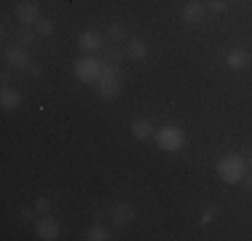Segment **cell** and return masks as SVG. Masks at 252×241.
<instances>
[{
    "label": "cell",
    "instance_id": "obj_1",
    "mask_svg": "<svg viewBox=\"0 0 252 241\" xmlns=\"http://www.w3.org/2000/svg\"><path fill=\"white\" fill-rule=\"evenodd\" d=\"M215 172H218V177L223 180L225 185H242V180L247 177L250 166H247V161H244L239 153H225V155L218 158Z\"/></svg>",
    "mask_w": 252,
    "mask_h": 241
},
{
    "label": "cell",
    "instance_id": "obj_2",
    "mask_svg": "<svg viewBox=\"0 0 252 241\" xmlns=\"http://www.w3.org/2000/svg\"><path fill=\"white\" fill-rule=\"evenodd\" d=\"M153 137H156V145L161 150H166V153H180L185 148V142H188V134L175 123H164L161 129L153 131Z\"/></svg>",
    "mask_w": 252,
    "mask_h": 241
},
{
    "label": "cell",
    "instance_id": "obj_3",
    "mask_svg": "<svg viewBox=\"0 0 252 241\" xmlns=\"http://www.w3.org/2000/svg\"><path fill=\"white\" fill-rule=\"evenodd\" d=\"M97 94L102 96V99H116V96L121 94V70H118L116 64L105 62L102 78L97 81Z\"/></svg>",
    "mask_w": 252,
    "mask_h": 241
},
{
    "label": "cell",
    "instance_id": "obj_4",
    "mask_svg": "<svg viewBox=\"0 0 252 241\" xmlns=\"http://www.w3.org/2000/svg\"><path fill=\"white\" fill-rule=\"evenodd\" d=\"M102 67H105V62H99L97 57H78L73 64V75L81 83H97L102 78Z\"/></svg>",
    "mask_w": 252,
    "mask_h": 241
},
{
    "label": "cell",
    "instance_id": "obj_5",
    "mask_svg": "<svg viewBox=\"0 0 252 241\" xmlns=\"http://www.w3.org/2000/svg\"><path fill=\"white\" fill-rule=\"evenodd\" d=\"M59 233H62V225H59V220H54V217L43 214L38 222H35V236L40 241H54L59 239Z\"/></svg>",
    "mask_w": 252,
    "mask_h": 241
},
{
    "label": "cell",
    "instance_id": "obj_6",
    "mask_svg": "<svg viewBox=\"0 0 252 241\" xmlns=\"http://www.w3.org/2000/svg\"><path fill=\"white\" fill-rule=\"evenodd\" d=\"M3 57H5V64H8V67H14V70H27L30 64H32L25 46H8L3 51Z\"/></svg>",
    "mask_w": 252,
    "mask_h": 241
},
{
    "label": "cell",
    "instance_id": "obj_7",
    "mask_svg": "<svg viewBox=\"0 0 252 241\" xmlns=\"http://www.w3.org/2000/svg\"><path fill=\"white\" fill-rule=\"evenodd\" d=\"M225 64H228V70H233V72H242V70H247L250 64H252V54L247 51V48L236 46V48H231V51H228V57H225Z\"/></svg>",
    "mask_w": 252,
    "mask_h": 241
},
{
    "label": "cell",
    "instance_id": "obj_8",
    "mask_svg": "<svg viewBox=\"0 0 252 241\" xmlns=\"http://www.w3.org/2000/svg\"><path fill=\"white\" fill-rule=\"evenodd\" d=\"M16 19L25 24V27H30V24H38L40 22V5L32 3V0H22V3L16 5Z\"/></svg>",
    "mask_w": 252,
    "mask_h": 241
},
{
    "label": "cell",
    "instance_id": "obj_9",
    "mask_svg": "<svg viewBox=\"0 0 252 241\" xmlns=\"http://www.w3.org/2000/svg\"><path fill=\"white\" fill-rule=\"evenodd\" d=\"M204 16H207V3L188 0V3L183 5V22H188V24H201Z\"/></svg>",
    "mask_w": 252,
    "mask_h": 241
},
{
    "label": "cell",
    "instance_id": "obj_10",
    "mask_svg": "<svg viewBox=\"0 0 252 241\" xmlns=\"http://www.w3.org/2000/svg\"><path fill=\"white\" fill-rule=\"evenodd\" d=\"M78 46H81V51L86 54H94L102 48V32H97V30H83L81 35H78Z\"/></svg>",
    "mask_w": 252,
    "mask_h": 241
},
{
    "label": "cell",
    "instance_id": "obj_11",
    "mask_svg": "<svg viewBox=\"0 0 252 241\" xmlns=\"http://www.w3.org/2000/svg\"><path fill=\"white\" fill-rule=\"evenodd\" d=\"M110 217H113V222H116V225H129V222L137 217V209H134V204L124 201V204H116V207H113Z\"/></svg>",
    "mask_w": 252,
    "mask_h": 241
},
{
    "label": "cell",
    "instance_id": "obj_12",
    "mask_svg": "<svg viewBox=\"0 0 252 241\" xmlns=\"http://www.w3.org/2000/svg\"><path fill=\"white\" fill-rule=\"evenodd\" d=\"M19 105H22V94L11 86H3V91H0V107L3 110H16Z\"/></svg>",
    "mask_w": 252,
    "mask_h": 241
},
{
    "label": "cell",
    "instance_id": "obj_13",
    "mask_svg": "<svg viewBox=\"0 0 252 241\" xmlns=\"http://www.w3.org/2000/svg\"><path fill=\"white\" fill-rule=\"evenodd\" d=\"M153 134V123L148 118H137V120H131V137L134 140H148V137Z\"/></svg>",
    "mask_w": 252,
    "mask_h": 241
},
{
    "label": "cell",
    "instance_id": "obj_14",
    "mask_svg": "<svg viewBox=\"0 0 252 241\" xmlns=\"http://www.w3.org/2000/svg\"><path fill=\"white\" fill-rule=\"evenodd\" d=\"M148 51H151V48H148V43L142 38H131L129 43H126V54H129L131 59H137V62H140V59H145Z\"/></svg>",
    "mask_w": 252,
    "mask_h": 241
},
{
    "label": "cell",
    "instance_id": "obj_15",
    "mask_svg": "<svg viewBox=\"0 0 252 241\" xmlns=\"http://www.w3.org/2000/svg\"><path fill=\"white\" fill-rule=\"evenodd\" d=\"M110 236H113V233L107 231V228L102 225V222H97L94 228H89V233H86V241H107Z\"/></svg>",
    "mask_w": 252,
    "mask_h": 241
},
{
    "label": "cell",
    "instance_id": "obj_16",
    "mask_svg": "<svg viewBox=\"0 0 252 241\" xmlns=\"http://www.w3.org/2000/svg\"><path fill=\"white\" fill-rule=\"evenodd\" d=\"M35 32H38L40 38H49V35H54V22L51 19H40L38 24H35Z\"/></svg>",
    "mask_w": 252,
    "mask_h": 241
},
{
    "label": "cell",
    "instance_id": "obj_17",
    "mask_svg": "<svg viewBox=\"0 0 252 241\" xmlns=\"http://www.w3.org/2000/svg\"><path fill=\"white\" fill-rule=\"evenodd\" d=\"M107 35H110L113 40H124L126 38V27H124L121 22H113L110 27H107Z\"/></svg>",
    "mask_w": 252,
    "mask_h": 241
},
{
    "label": "cell",
    "instance_id": "obj_18",
    "mask_svg": "<svg viewBox=\"0 0 252 241\" xmlns=\"http://www.w3.org/2000/svg\"><path fill=\"white\" fill-rule=\"evenodd\" d=\"M218 212H220V209L218 207H215V204H209V207H204V212H201V225H209V222H212L215 220V217H218Z\"/></svg>",
    "mask_w": 252,
    "mask_h": 241
},
{
    "label": "cell",
    "instance_id": "obj_19",
    "mask_svg": "<svg viewBox=\"0 0 252 241\" xmlns=\"http://www.w3.org/2000/svg\"><path fill=\"white\" fill-rule=\"evenodd\" d=\"M207 11H212V14H225L228 3L225 0H207Z\"/></svg>",
    "mask_w": 252,
    "mask_h": 241
},
{
    "label": "cell",
    "instance_id": "obj_20",
    "mask_svg": "<svg viewBox=\"0 0 252 241\" xmlns=\"http://www.w3.org/2000/svg\"><path fill=\"white\" fill-rule=\"evenodd\" d=\"M32 207H35V212H38V214H49L51 212V201H49V198H35Z\"/></svg>",
    "mask_w": 252,
    "mask_h": 241
},
{
    "label": "cell",
    "instance_id": "obj_21",
    "mask_svg": "<svg viewBox=\"0 0 252 241\" xmlns=\"http://www.w3.org/2000/svg\"><path fill=\"white\" fill-rule=\"evenodd\" d=\"M105 57H107V62H110V64H118L124 59V51H121V48H107Z\"/></svg>",
    "mask_w": 252,
    "mask_h": 241
},
{
    "label": "cell",
    "instance_id": "obj_22",
    "mask_svg": "<svg viewBox=\"0 0 252 241\" xmlns=\"http://www.w3.org/2000/svg\"><path fill=\"white\" fill-rule=\"evenodd\" d=\"M35 38H38V32H32V30H22V32H19V43L22 46H30Z\"/></svg>",
    "mask_w": 252,
    "mask_h": 241
},
{
    "label": "cell",
    "instance_id": "obj_23",
    "mask_svg": "<svg viewBox=\"0 0 252 241\" xmlns=\"http://www.w3.org/2000/svg\"><path fill=\"white\" fill-rule=\"evenodd\" d=\"M32 212H35V207H25V209H19V217L22 220H32Z\"/></svg>",
    "mask_w": 252,
    "mask_h": 241
},
{
    "label": "cell",
    "instance_id": "obj_24",
    "mask_svg": "<svg viewBox=\"0 0 252 241\" xmlns=\"http://www.w3.org/2000/svg\"><path fill=\"white\" fill-rule=\"evenodd\" d=\"M27 70H30V75H35V78H38V75H43V67H40V64H35V62L30 64Z\"/></svg>",
    "mask_w": 252,
    "mask_h": 241
},
{
    "label": "cell",
    "instance_id": "obj_25",
    "mask_svg": "<svg viewBox=\"0 0 252 241\" xmlns=\"http://www.w3.org/2000/svg\"><path fill=\"white\" fill-rule=\"evenodd\" d=\"M242 185H244V190H247V193H252V172H247V177L242 180Z\"/></svg>",
    "mask_w": 252,
    "mask_h": 241
},
{
    "label": "cell",
    "instance_id": "obj_26",
    "mask_svg": "<svg viewBox=\"0 0 252 241\" xmlns=\"http://www.w3.org/2000/svg\"><path fill=\"white\" fill-rule=\"evenodd\" d=\"M0 83H3V86H8V83H11V75H8V72H3V75H0Z\"/></svg>",
    "mask_w": 252,
    "mask_h": 241
},
{
    "label": "cell",
    "instance_id": "obj_27",
    "mask_svg": "<svg viewBox=\"0 0 252 241\" xmlns=\"http://www.w3.org/2000/svg\"><path fill=\"white\" fill-rule=\"evenodd\" d=\"M247 166H250V172H252V150H250V155H247Z\"/></svg>",
    "mask_w": 252,
    "mask_h": 241
}]
</instances>
